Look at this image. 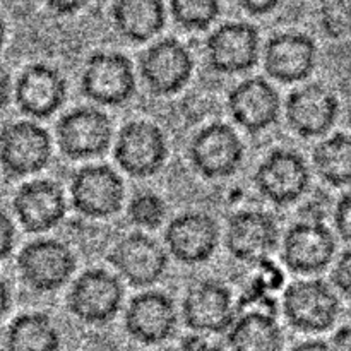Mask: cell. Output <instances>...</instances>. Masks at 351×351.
<instances>
[{
  "mask_svg": "<svg viewBox=\"0 0 351 351\" xmlns=\"http://www.w3.org/2000/svg\"><path fill=\"white\" fill-rule=\"evenodd\" d=\"M123 199L122 177L108 165H84L72 175L71 202L86 218H112L122 209Z\"/></svg>",
  "mask_w": 351,
  "mask_h": 351,
  "instance_id": "obj_11",
  "label": "cell"
},
{
  "mask_svg": "<svg viewBox=\"0 0 351 351\" xmlns=\"http://www.w3.org/2000/svg\"><path fill=\"white\" fill-rule=\"evenodd\" d=\"M167 202L153 191L137 192L127 206V218L139 230H156L167 218Z\"/></svg>",
  "mask_w": 351,
  "mask_h": 351,
  "instance_id": "obj_29",
  "label": "cell"
},
{
  "mask_svg": "<svg viewBox=\"0 0 351 351\" xmlns=\"http://www.w3.org/2000/svg\"><path fill=\"white\" fill-rule=\"evenodd\" d=\"M17 221L27 233H45L57 228L67 215V199L57 182L34 178L17 189L12 199Z\"/></svg>",
  "mask_w": 351,
  "mask_h": 351,
  "instance_id": "obj_21",
  "label": "cell"
},
{
  "mask_svg": "<svg viewBox=\"0 0 351 351\" xmlns=\"http://www.w3.org/2000/svg\"><path fill=\"white\" fill-rule=\"evenodd\" d=\"M10 304H12V293H10L9 283L5 278L0 276V319L9 312Z\"/></svg>",
  "mask_w": 351,
  "mask_h": 351,
  "instance_id": "obj_39",
  "label": "cell"
},
{
  "mask_svg": "<svg viewBox=\"0 0 351 351\" xmlns=\"http://www.w3.org/2000/svg\"><path fill=\"white\" fill-rule=\"evenodd\" d=\"M319 26L331 40H343L350 33V0H322Z\"/></svg>",
  "mask_w": 351,
  "mask_h": 351,
  "instance_id": "obj_30",
  "label": "cell"
},
{
  "mask_svg": "<svg viewBox=\"0 0 351 351\" xmlns=\"http://www.w3.org/2000/svg\"><path fill=\"white\" fill-rule=\"evenodd\" d=\"M280 226L276 219L259 209H242L226 221V252L239 263L256 266L280 245Z\"/></svg>",
  "mask_w": 351,
  "mask_h": 351,
  "instance_id": "obj_13",
  "label": "cell"
},
{
  "mask_svg": "<svg viewBox=\"0 0 351 351\" xmlns=\"http://www.w3.org/2000/svg\"><path fill=\"white\" fill-rule=\"evenodd\" d=\"M261 34L254 24L230 21L206 40V60L211 71L225 75L249 72L259 62Z\"/></svg>",
  "mask_w": 351,
  "mask_h": 351,
  "instance_id": "obj_12",
  "label": "cell"
},
{
  "mask_svg": "<svg viewBox=\"0 0 351 351\" xmlns=\"http://www.w3.org/2000/svg\"><path fill=\"white\" fill-rule=\"evenodd\" d=\"M50 12L57 16H72L88 3V0H41Z\"/></svg>",
  "mask_w": 351,
  "mask_h": 351,
  "instance_id": "obj_36",
  "label": "cell"
},
{
  "mask_svg": "<svg viewBox=\"0 0 351 351\" xmlns=\"http://www.w3.org/2000/svg\"><path fill=\"white\" fill-rule=\"evenodd\" d=\"M338 96L319 82L293 89L285 101L288 127L302 139L326 136L338 122Z\"/></svg>",
  "mask_w": 351,
  "mask_h": 351,
  "instance_id": "obj_16",
  "label": "cell"
},
{
  "mask_svg": "<svg viewBox=\"0 0 351 351\" xmlns=\"http://www.w3.org/2000/svg\"><path fill=\"white\" fill-rule=\"evenodd\" d=\"M122 302L123 287L119 276L99 267L79 274L67 293L69 312L88 326L108 324L120 312Z\"/></svg>",
  "mask_w": 351,
  "mask_h": 351,
  "instance_id": "obj_9",
  "label": "cell"
},
{
  "mask_svg": "<svg viewBox=\"0 0 351 351\" xmlns=\"http://www.w3.org/2000/svg\"><path fill=\"white\" fill-rule=\"evenodd\" d=\"M82 95L99 106H120L136 93V72L120 51H95L81 74Z\"/></svg>",
  "mask_w": 351,
  "mask_h": 351,
  "instance_id": "obj_8",
  "label": "cell"
},
{
  "mask_svg": "<svg viewBox=\"0 0 351 351\" xmlns=\"http://www.w3.org/2000/svg\"><path fill=\"white\" fill-rule=\"evenodd\" d=\"M312 167L329 187H348L351 180V141L348 134L336 132L324 137L314 147Z\"/></svg>",
  "mask_w": 351,
  "mask_h": 351,
  "instance_id": "obj_27",
  "label": "cell"
},
{
  "mask_svg": "<svg viewBox=\"0 0 351 351\" xmlns=\"http://www.w3.org/2000/svg\"><path fill=\"white\" fill-rule=\"evenodd\" d=\"M12 98V77L5 65L0 64V112L5 108Z\"/></svg>",
  "mask_w": 351,
  "mask_h": 351,
  "instance_id": "obj_38",
  "label": "cell"
},
{
  "mask_svg": "<svg viewBox=\"0 0 351 351\" xmlns=\"http://www.w3.org/2000/svg\"><path fill=\"white\" fill-rule=\"evenodd\" d=\"M17 273L29 290L50 293L60 290L77 267V259L67 243L57 239H40L21 249Z\"/></svg>",
  "mask_w": 351,
  "mask_h": 351,
  "instance_id": "obj_2",
  "label": "cell"
},
{
  "mask_svg": "<svg viewBox=\"0 0 351 351\" xmlns=\"http://www.w3.org/2000/svg\"><path fill=\"white\" fill-rule=\"evenodd\" d=\"M290 351H335L331 345L321 341V339H311V341H304L300 345L293 346Z\"/></svg>",
  "mask_w": 351,
  "mask_h": 351,
  "instance_id": "obj_41",
  "label": "cell"
},
{
  "mask_svg": "<svg viewBox=\"0 0 351 351\" xmlns=\"http://www.w3.org/2000/svg\"><path fill=\"white\" fill-rule=\"evenodd\" d=\"M332 221H335L336 239H339L345 245H348L351 240V195L348 191L343 192L341 197L336 201Z\"/></svg>",
  "mask_w": 351,
  "mask_h": 351,
  "instance_id": "obj_32",
  "label": "cell"
},
{
  "mask_svg": "<svg viewBox=\"0 0 351 351\" xmlns=\"http://www.w3.org/2000/svg\"><path fill=\"white\" fill-rule=\"evenodd\" d=\"M350 328L348 326H343L338 329V332L335 335V341H332L331 348L335 351H350Z\"/></svg>",
  "mask_w": 351,
  "mask_h": 351,
  "instance_id": "obj_40",
  "label": "cell"
},
{
  "mask_svg": "<svg viewBox=\"0 0 351 351\" xmlns=\"http://www.w3.org/2000/svg\"><path fill=\"white\" fill-rule=\"evenodd\" d=\"M113 156L120 170L129 177L149 178L167 163V137L156 123L149 120H132L119 130Z\"/></svg>",
  "mask_w": 351,
  "mask_h": 351,
  "instance_id": "obj_10",
  "label": "cell"
},
{
  "mask_svg": "<svg viewBox=\"0 0 351 351\" xmlns=\"http://www.w3.org/2000/svg\"><path fill=\"white\" fill-rule=\"evenodd\" d=\"M60 345V332L45 312L17 315L5 332L7 351H58Z\"/></svg>",
  "mask_w": 351,
  "mask_h": 351,
  "instance_id": "obj_26",
  "label": "cell"
},
{
  "mask_svg": "<svg viewBox=\"0 0 351 351\" xmlns=\"http://www.w3.org/2000/svg\"><path fill=\"white\" fill-rule=\"evenodd\" d=\"M226 106L233 122L249 134H259L273 127L283 110L278 89L261 75L243 79L233 86Z\"/></svg>",
  "mask_w": 351,
  "mask_h": 351,
  "instance_id": "obj_19",
  "label": "cell"
},
{
  "mask_svg": "<svg viewBox=\"0 0 351 351\" xmlns=\"http://www.w3.org/2000/svg\"><path fill=\"white\" fill-rule=\"evenodd\" d=\"M311 167L302 154L276 147L254 171V187L266 201L290 206L300 201L311 189Z\"/></svg>",
  "mask_w": 351,
  "mask_h": 351,
  "instance_id": "obj_5",
  "label": "cell"
},
{
  "mask_svg": "<svg viewBox=\"0 0 351 351\" xmlns=\"http://www.w3.org/2000/svg\"><path fill=\"white\" fill-rule=\"evenodd\" d=\"M12 95L21 113L34 120L53 115L65 101L67 82L60 71L48 64H31L12 86Z\"/></svg>",
  "mask_w": 351,
  "mask_h": 351,
  "instance_id": "obj_22",
  "label": "cell"
},
{
  "mask_svg": "<svg viewBox=\"0 0 351 351\" xmlns=\"http://www.w3.org/2000/svg\"><path fill=\"white\" fill-rule=\"evenodd\" d=\"M256 269L257 273L254 274L252 285H256L257 288H261V290L271 295L283 288L285 274L283 269L276 263H273L271 259H264L256 264Z\"/></svg>",
  "mask_w": 351,
  "mask_h": 351,
  "instance_id": "obj_31",
  "label": "cell"
},
{
  "mask_svg": "<svg viewBox=\"0 0 351 351\" xmlns=\"http://www.w3.org/2000/svg\"><path fill=\"white\" fill-rule=\"evenodd\" d=\"M280 243L283 264L300 276H312L328 269L338 254V239L321 219L293 223Z\"/></svg>",
  "mask_w": 351,
  "mask_h": 351,
  "instance_id": "obj_3",
  "label": "cell"
},
{
  "mask_svg": "<svg viewBox=\"0 0 351 351\" xmlns=\"http://www.w3.org/2000/svg\"><path fill=\"white\" fill-rule=\"evenodd\" d=\"M178 314L167 293L147 290L129 302L123 315L125 331L134 341L146 346L167 343L177 331Z\"/></svg>",
  "mask_w": 351,
  "mask_h": 351,
  "instance_id": "obj_20",
  "label": "cell"
},
{
  "mask_svg": "<svg viewBox=\"0 0 351 351\" xmlns=\"http://www.w3.org/2000/svg\"><path fill=\"white\" fill-rule=\"evenodd\" d=\"M182 351H225V345L219 335H206V332H192L180 341Z\"/></svg>",
  "mask_w": 351,
  "mask_h": 351,
  "instance_id": "obj_34",
  "label": "cell"
},
{
  "mask_svg": "<svg viewBox=\"0 0 351 351\" xmlns=\"http://www.w3.org/2000/svg\"><path fill=\"white\" fill-rule=\"evenodd\" d=\"M226 345L232 351H283L285 332L276 315L245 311L226 331Z\"/></svg>",
  "mask_w": 351,
  "mask_h": 351,
  "instance_id": "obj_25",
  "label": "cell"
},
{
  "mask_svg": "<svg viewBox=\"0 0 351 351\" xmlns=\"http://www.w3.org/2000/svg\"><path fill=\"white\" fill-rule=\"evenodd\" d=\"M221 0H170L173 21L187 31H206L218 19Z\"/></svg>",
  "mask_w": 351,
  "mask_h": 351,
  "instance_id": "obj_28",
  "label": "cell"
},
{
  "mask_svg": "<svg viewBox=\"0 0 351 351\" xmlns=\"http://www.w3.org/2000/svg\"><path fill=\"white\" fill-rule=\"evenodd\" d=\"M281 305L288 324L307 335L329 331L341 314V298L322 280H300L288 285Z\"/></svg>",
  "mask_w": 351,
  "mask_h": 351,
  "instance_id": "obj_1",
  "label": "cell"
},
{
  "mask_svg": "<svg viewBox=\"0 0 351 351\" xmlns=\"http://www.w3.org/2000/svg\"><path fill=\"white\" fill-rule=\"evenodd\" d=\"M219 226L211 215L189 211L175 216L165 230L168 256L177 263L197 266L215 256L219 245Z\"/></svg>",
  "mask_w": 351,
  "mask_h": 351,
  "instance_id": "obj_17",
  "label": "cell"
},
{
  "mask_svg": "<svg viewBox=\"0 0 351 351\" xmlns=\"http://www.w3.org/2000/svg\"><path fill=\"white\" fill-rule=\"evenodd\" d=\"M60 153L74 161L91 160L106 153L112 144L110 117L96 106H77L60 117L55 127Z\"/></svg>",
  "mask_w": 351,
  "mask_h": 351,
  "instance_id": "obj_7",
  "label": "cell"
},
{
  "mask_svg": "<svg viewBox=\"0 0 351 351\" xmlns=\"http://www.w3.org/2000/svg\"><path fill=\"white\" fill-rule=\"evenodd\" d=\"M16 245V226L14 221L0 211V261L7 259Z\"/></svg>",
  "mask_w": 351,
  "mask_h": 351,
  "instance_id": "obj_35",
  "label": "cell"
},
{
  "mask_svg": "<svg viewBox=\"0 0 351 351\" xmlns=\"http://www.w3.org/2000/svg\"><path fill=\"white\" fill-rule=\"evenodd\" d=\"M112 23L130 43H146L163 31L167 10L163 0H113Z\"/></svg>",
  "mask_w": 351,
  "mask_h": 351,
  "instance_id": "obj_24",
  "label": "cell"
},
{
  "mask_svg": "<svg viewBox=\"0 0 351 351\" xmlns=\"http://www.w3.org/2000/svg\"><path fill=\"white\" fill-rule=\"evenodd\" d=\"M245 158V146L232 125L213 122L195 132L189 144V160L208 180L233 177Z\"/></svg>",
  "mask_w": 351,
  "mask_h": 351,
  "instance_id": "obj_4",
  "label": "cell"
},
{
  "mask_svg": "<svg viewBox=\"0 0 351 351\" xmlns=\"http://www.w3.org/2000/svg\"><path fill=\"white\" fill-rule=\"evenodd\" d=\"M51 147L48 130L33 120H16L0 129V165L12 178L45 170L51 160Z\"/></svg>",
  "mask_w": 351,
  "mask_h": 351,
  "instance_id": "obj_6",
  "label": "cell"
},
{
  "mask_svg": "<svg viewBox=\"0 0 351 351\" xmlns=\"http://www.w3.org/2000/svg\"><path fill=\"white\" fill-rule=\"evenodd\" d=\"M182 315L192 332L225 335L237 317L232 291L216 280L199 281L185 293Z\"/></svg>",
  "mask_w": 351,
  "mask_h": 351,
  "instance_id": "obj_18",
  "label": "cell"
},
{
  "mask_svg": "<svg viewBox=\"0 0 351 351\" xmlns=\"http://www.w3.org/2000/svg\"><path fill=\"white\" fill-rule=\"evenodd\" d=\"M331 283L332 290L343 298L350 297L351 291V252L350 249H345L338 256L335 267L331 273Z\"/></svg>",
  "mask_w": 351,
  "mask_h": 351,
  "instance_id": "obj_33",
  "label": "cell"
},
{
  "mask_svg": "<svg viewBox=\"0 0 351 351\" xmlns=\"http://www.w3.org/2000/svg\"><path fill=\"white\" fill-rule=\"evenodd\" d=\"M139 72L154 96H171L189 84L194 74V58L180 40L163 38L141 55Z\"/></svg>",
  "mask_w": 351,
  "mask_h": 351,
  "instance_id": "obj_14",
  "label": "cell"
},
{
  "mask_svg": "<svg viewBox=\"0 0 351 351\" xmlns=\"http://www.w3.org/2000/svg\"><path fill=\"white\" fill-rule=\"evenodd\" d=\"M5 36H7V26H5V21H3L2 14H0V48H2V45L5 43Z\"/></svg>",
  "mask_w": 351,
  "mask_h": 351,
  "instance_id": "obj_42",
  "label": "cell"
},
{
  "mask_svg": "<svg viewBox=\"0 0 351 351\" xmlns=\"http://www.w3.org/2000/svg\"><path fill=\"white\" fill-rule=\"evenodd\" d=\"M235 2L250 16H266L280 5L281 0H235Z\"/></svg>",
  "mask_w": 351,
  "mask_h": 351,
  "instance_id": "obj_37",
  "label": "cell"
},
{
  "mask_svg": "<svg viewBox=\"0 0 351 351\" xmlns=\"http://www.w3.org/2000/svg\"><path fill=\"white\" fill-rule=\"evenodd\" d=\"M168 257L167 249L143 232L122 237L108 254L113 269L134 288L156 285L167 273Z\"/></svg>",
  "mask_w": 351,
  "mask_h": 351,
  "instance_id": "obj_15",
  "label": "cell"
},
{
  "mask_svg": "<svg viewBox=\"0 0 351 351\" xmlns=\"http://www.w3.org/2000/svg\"><path fill=\"white\" fill-rule=\"evenodd\" d=\"M264 71L281 84L308 79L317 64V45L308 34L285 31L267 40L264 47Z\"/></svg>",
  "mask_w": 351,
  "mask_h": 351,
  "instance_id": "obj_23",
  "label": "cell"
}]
</instances>
